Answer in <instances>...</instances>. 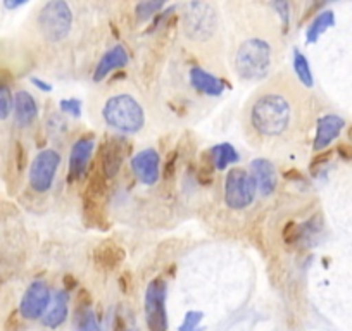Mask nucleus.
Returning <instances> with one entry per match:
<instances>
[{
  "instance_id": "obj_38",
  "label": "nucleus",
  "mask_w": 352,
  "mask_h": 331,
  "mask_svg": "<svg viewBox=\"0 0 352 331\" xmlns=\"http://www.w3.org/2000/svg\"><path fill=\"white\" fill-rule=\"evenodd\" d=\"M63 283H64V290H66V292H69V290H74L78 286L76 278H74L73 275H66V276H64Z\"/></svg>"
},
{
  "instance_id": "obj_20",
  "label": "nucleus",
  "mask_w": 352,
  "mask_h": 331,
  "mask_svg": "<svg viewBox=\"0 0 352 331\" xmlns=\"http://www.w3.org/2000/svg\"><path fill=\"white\" fill-rule=\"evenodd\" d=\"M239 152L232 144H219L212 147L211 150H208V162L218 171L226 170L230 164L239 162Z\"/></svg>"
},
{
  "instance_id": "obj_35",
  "label": "nucleus",
  "mask_w": 352,
  "mask_h": 331,
  "mask_svg": "<svg viewBox=\"0 0 352 331\" xmlns=\"http://www.w3.org/2000/svg\"><path fill=\"white\" fill-rule=\"evenodd\" d=\"M78 304H80L81 309H90V306L94 304L92 295H90L87 288H81L80 293H78Z\"/></svg>"
},
{
  "instance_id": "obj_29",
  "label": "nucleus",
  "mask_w": 352,
  "mask_h": 331,
  "mask_svg": "<svg viewBox=\"0 0 352 331\" xmlns=\"http://www.w3.org/2000/svg\"><path fill=\"white\" fill-rule=\"evenodd\" d=\"M12 100H14V97H11L9 87H0V121L9 117L12 111Z\"/></svg>"
},
{
  "instance_id": "obj_11",
  "label": "nucleus",
  "mask_w": 352,
  "mask_h": 331,
  "mask_svg": "<svg viewBox=\"0 0 352 331\" xmlns=\"http://www.w3.org/2000/svg\"><path fill=\"white\" fill-rule=\"evenodd\" d=\"M124 155H126V145L123 140L113 137L106 140L100 147L99 155V170L107 180H113L118 176L123 166Z\"/></svg>"
},
{
  "instance_id": "obj_3",
  "label": "nucleus",
  "mask_w": 352,
  "mask_h": 331,
  "mask_svg": "<svg viewBox=\"0 0 352 331\" xmlns=\"http://www.w3.org/2000/svg\"><path fill=\"white\" fill-rule=\"evenodd\" d=\"M102 117L106 124L123 133H138L145 124L144 107L128 93L109 97L102 107Z\"/></svg>"
},
{
  "instance_id": "obj_7",
  "label": "nucleus",
  "mask_w": 352,
  "mask_h": 331,
  "mask_svg": "<svg viewBox=\"0 0 352 331\" xmlns=\"http://www.w3.org/2000/svg\"><path fill=\"white\" fill-rule=\"evenodd\" d=\"M256 183L250 173L242 168H233L228 171L225 180V202L230 209L242 211L249 207L256 198Z\"/></svg>"
},
{
  "instance_id": "obj_26",
  "label": "nucleus",
  "mask_w": 352,
  "mask_h": 331,
  "mask_svg": "<svg viewBox=\"0 0 352 331\" xmlns=\"http://www.w3.org/2000/svg\"><path fill=\"white\" fill-rule=\"evenodd\" d=\"M162 8H164L162 0H144V2H138L137 8H135V12H137V18L140 21H145V19L157 14Z\"/></svg>"
},
{
  "instance_id": "obj_18",
  "label": "nucleus",
  "mask_w": 352,
  "mask_h": 331,
  "mask_svg": "<svg viewBox=\"0 0 352 331\" xmlns=\"http://www.w3.org/2000/svg\"><path fill=\"white\" fill-rule=\"evenodd\" d=\"M188 78H190V83L195 90H199L201 93L209 97H221L223 92H225V81L216 78L214 74L208 73L202 67H192L190 73H188Z\"/></svg>"
},
{
  "instance_id": "obj_41",
  "label": "nucleus",
  "mask_w": 352,
  "mask_h": 331,
  "mask_svg": "<svg viewBox=\"0 0 352 331\" xmlns=\"http://www.w3.org/2000/svg\"><path fill=\"white\" fill-rule=\"evenodd\" d=\"M26 4V0H19V2H4V5L8 9H18V8H21V5H25Z\"/></svg>"
},
{
  "instance_id": "obj_8",
  "label": "nucleus",
  "mask_w": 352,
  "mask_h": 331,
  "mask_svg": "<svg viewBox=\"0 0 352 331\" xmlns=\"http://www.w3.org/2000/svg\"><path fill=\"white\" fill-rule=\"evenodd\" d=\"M60 164L59 152L52 150V148H45V150L38 152L35 159L30 164V187L36 192V194H45L50 190L56 178L57 170Z\"/></svg>"
},
{
  "instance_id": "obj_14",
  "label": "nucleus",
  "mask_w": 352,
  "mask_h": 331,
  "mask_svg": "<svg viewBox=\"0 0 352 331\" xmlns=\"http://www.w3.org/2000/svg\"><path fill=\"white\" fill-rule=\"evenodd\" d=\"M345 121L337 114H324L318 119L316 123V135H314L313 150L321 152L340 135L342 128H344Z\"/></svg>"
},
{
  "instance_id": "obj_4",
  "label": "nucleus",
  "mask_w": 352,
  "mask_h": 331,
  "mask_svg": "<svg viewBox=\"0 0 352 331\" xmlns=\"http://www.w3.org/2000/svg\"><path fill=\"white\" fill-rule=\"evenodd\" d=\"M38 28L49 42L57 43L67 38L73 28V11L63 0L47 2L38 12Z\"/></svg>"
},
{
  "instance_id": "obj_31",
  "label": "nucleus",
  "mask_w": 352,
  "mask_h": 331,
  "mask_svg": "<svg viewBox=\"0 0 352 331\" xmlns=\"http://www.w3.org/2000/svg\"><path fill=\"white\" fill-rule=\"evenodd\" d=\"M59 107L63 113L71 114L73 117H80L81 116V100L80 99H66L60 100Z\"/></svg>"
},
{
  "instance_id": "obj_17",
  "label": "nucleus",
  "mask_w": 352,
  "mask_h": 331,
  "mask_svg": "<svg viewBox=\"0 0 352 331\" xmlns=\"http://www.w3.org/2000/svg\"><path fill=\"white\" fill-rule=\"evenodd\" d=\"M124 255L126 254H124V251L118 243L107 240V242H102L100 245L96 247L94 262L102 271H114L124 261Z\"/></svg>"
},
{
  "instance_id": "obj_36",
  "label": "nucleus",
  "mask_w": 352,
  "mask_h": 331,
  "mask_svg": "<svg viewBox=\"0 0 352 331\" xmlns=\"http://www.w3.org/2000/svg\"><path fill=\"white\" fill-rule=\"evenodd\" d=\"M16 164H18V170L21 171L26 166V150L21 144H16Z\"/></svg>"
},
{
  "instance_id": "obj_32",
  "label": "nucleus",
  "mask_w": 352,
  "mask_h": 331,
  "mask_svg": "<svg viewBox=\"0 0 352 331\" xmlns=\"http://www.w3.org/2000/svg\"><path fill=\"white\" fill-rule=\"evenodd\" d=\"M273 8L278 11L280 18H282L283 26H285V30L289 32V26H290V8H289V4H287V2H275V4H273Z\"/></svg>"
},
{
  "instance_id": "obj_13",
  "label": "nucleus",
  "mask_w": 352,
  "mask_h": 331,
  "mask_svg": "<svg viewBox=\"0 0 352 331\" xmlns=\"http://www.w3.org/2000/svg\"><path fill=\"white\" fill-rule=\"evenodd\" d=\"M250 176H252L256 188L263 197H270L276 190V171L275 166L268 159H254L250 162Z\"/></svg>"
},
{
  "instance_id": "obj_28",
  "label": "nucleus",
  "mask_w": 352,
  "mask_h": 331,
  "mask_svg": "<svg viewBox=\"0 0 352 331\" xmlns=\"http://www.w3.org/2000/svg\"><path fill=\"white\" fill-rule=\"evenodd\" d=\"M282 236H283V242H285L287 245H294V243L299 242L300 236H302V228H300L296 221H289L285 226H283Z\"/></svg>"
},
{
  "instance_id": "obj_1",
  "label": "nucleus",
  "mask_w": 352,
  "mask_h": 331,
  "mask_svg": "<svg viewBox=\"0 0 352 331\" xmlns=\"http://www.w3.org/2000/svg\"><path fill=\"white\" fill-rule=\"evenodd\" d=\"M294 107L289 97L280 92H263L249 107V123L257 135L282 137L292 126Z\"/></svg>"
},
{
  "instance_id": "obj_27",
  "label": "nucleus",
  "mask_w": 352,
  "mask_h": 331,
  "mask_svg": "<svg viewBox=\"0 0 352 331\" xmlns=\"http://www.w3.org/2000/svg\"><path fill=\"white\" fill-rule=\"evenodd\" d=\"M202 319H204V312H201V310H188V312L185 314L184 323L180 324L178 331H197Z\"/></svg>"
},
{
  "instance_id": "obj_25",
  "label": "nucleus",
  "mask_w": 352,
  "mask_h": 331,
  "mask_svg": "<svg viewBox=\"0 0 352 331\" xmlns=\"http://www.w3.org/2000/svg\"><path fill=\"white\" fill-rule=\"evenodd\" d=\"M78 331H104V328L92 309H81L78 312Z\"/></svg>"
},
{
  "instance_id": "obj_24",
  "label": "nucleus",
  "mask_w": 352,
  "mask_h": 331,
  "mask_svg": "<svg viewBox=\"0 0 352 331\" xmlns=\"http://www.w3.org/2000/svg\"><path fill=\"white\" fill-rule=\"evenodd\" d=\"M83 216L88 226H96V228H106L104 225V214L99 207V202L92 201L83 195Z\"/></svg>"
},
{
  "instance_id": "obj_39",
  "label": "nucleus",
  "mask_w": 352,
  "mask_h": 331,
  "mask_svg": "<svg viewBox=\"0 0 352 331\" xmlns=\"http://www.w3.org/2000/svg\"><path fill=\"white\" fill-rule=\"evenodd\" d=\"M32 83L36 87V89L42 90V92H52V85H47L43 80H38V78H32Z\"/></svg>"
},
{
  "instance_id": "obj_21",
  "label": "nucleus",
  "mask_w": 352,
  "mask_h": 331,
  "mask_svg": "<svg viewBox=\"0 0 352 331\" xmlns=\"http://www.w3.org/2000/svg\"><path fill=\"white\" fill-rule=\"evenodd\" d=\"M335 25V14L333 11H323L314 18V21L311 23L309 28L306 32V42L309 43H316L318 38L327 32L328 28Z\"/></svg>"
},
{
  "instance_id": "obj_16",
  "label": "nucleus",
  "mask_w": 352,
  "mask_h": 331,
  "mask_svg": "<svg viewBox=\"0 0 352 331\" xmlns=\"http://www.w3.org/2000/svg\"><path fill=\"white\" fill-rule=\"evenodd\" d=\"M12 111H14V121L18 126L26 128L38 116V106L35 97L26 90H19L12 100Z\"/></svg>"
},
{
  "instance_id": "obj_33",
  "label": "nucleus",
  "mask_w": 352,
  "mask_h": 331,
  "mask_svg": "<svg viewBox=\"0 0 352 331\" xmlns=\"http://www.w3.org/2000/svg\"><path fill=\"white\" fill-rule=\"evenodd\" d=\"M197 180L201 185H211L212 183V173H211V164L209 162H202V168L199 170Z\"/></svg>"
},
{
  "instance_id": "obj_9",
  "label": "nucleus",
  "mask_w": 352,
  "mask_h": 331,
  "mask_svg": "<svg viewBox=\"0 0 352 331\" xmlns=\"http://www.w3.org/2000/svg\"><path fill=\"white\" fill-rule=\"evenodd\" d=\"M50 300H52V295H50L49 285L42 282V279H35L33 283H30L25 295L21 297L19 316L26 321L40 319L47 312V309H49Z\"/></svg>"
},
{
  "instance_id": "obj_42",
  "label": "nucleus",
  "mask_w": 352,
  "mask_h": 331,
  "mask_svg": "<svg viewBox=\"0 0 352 331\" xmlns=\"http://www.w3.org/2000/svg\"><path fill=\"white\" fill-rule=\"evenodd\" d=\"M347 137H349V138H351V140H352V126H351V128H349V131H347Z\"/></svg>"
},
{
  "instance_id": "obj_5",
  "label": "nucleus",
  "mask_w": 352,
  "mask_h": 331,
  "mask_svg": "<svg viewBox=\"0 0 352 331\" xmlns=\"http://www.w3.org/2000/svg\"><path fill=\"white\" fill-rule=\"evenodd\" d=\"M168 283L162 276L151 279L145 290L144 310L148 331H168V310H166Z\"/></svg>"
},
{
  "instance_id": "obj_2",
  "label": "nucleus",
  "mask_w": 352,
  "mask_h": 331,
  "mask_svg": "<svg viewBox=\"0 0 352 331\" xmlns=\"http://www.w3.org/2000/svg\"><path fill=\"white\" fill-rule=\"evenodd\" d=\"M273 49L263 38H249L240 43L235 54V69L242 80L259 81L272 71Z\"/></svg>"
},
{
  "instance_id": "obj_19",
  "label": "nucleus",
  "mask_w": 352,
  "mask_h": 331,
  "mask_svg": "<svg viewBox=\"0 0 352 331\" xmlns=\"http://www.w3.org/2000/svg\"><path fill=\"white\" fill-rule=\"evenodd\" d=\"M67 317V292L64 290H57L54 293L52 300H50V306L47 309V312L43 314L42 323L47 328H59L60 324L66 321Z\"/></svg>"
},
{
  "instance_id": "obj_37",
  "label": "nucleus",
  "mask_w": 352,
  "mask_h": 331,
  "mask_svg": "<svg viewBox=\"0 0 352 331\" xmlns=\"http://www.w3.org/2000/svg\"><path fill=\"white\" fill-rule=\"evenodd\" d=\"M337 152L342 159H345V161H352V145L340 144L337 147Z\"/></svg>"
},
{
  "instance_id": "obj_22",
  "label": "nucleus",
  "mask_w": 352,
  "mask_h": 331,
  "mask_svg": "<svg viewBox=\"0 0 352 331\" xmlns=\"http://www.w3.org/2000/svg\"><path fill=\"white\" fill-rule=\"evenodd\" d=\"M294 69H296L297 78H299V81L304 87L311 89V87L314 85L313 71H311V66L309 62H307L306 56H304L299 49H294Z\"/></svg>"
},
{
  "instance_id": "obj_34",
  "label": "nucleus",
  "mask_w": 352,
  "mask_h": 331,
  "mask_svg": "<svg viewBox=\"0 0 352 331\" xmlns=\"http://www.w3.org/2000/svg\"><path fill=\"white\" fill-rule=\"evenodd\" d=\"M331 155H333V152H331V150L318 152V154L314 155L313 161H311V171L318 170V168H321L323 164H327V162L331 159Z\"/></svg>"
},
{
  "instance_id": "obj_30",
  "label": "nucleus",
  "mask_w": 352,
  "mask_h": 331,
  "mask_svg": "<svg viewBox=\"0 0 352 331\" xmlns=\"http://www.w3.org/2000/svg\"><path fill=\"white\" fill-rule=\"evenodd\" d=\"M176 162H178V152L171 150L166 157L164 166H162V178L166 181H171L176 174Z\"/></svg>"
},
{
  "instance_id": "obj_6",
  "label": "nucleus",
  "mask_w": 352,
  "mask_h": 331,
  "mask_svg": "<svg viewBox=\"0 0 352 331\" xmlns=\"http://www.w3.org/2000/svg\"><path fill=\"white\" fill-rule=\"evenodd\" d=\"M185 35L192 42H208L218 30V16L214 8L206 2H192L185 14Z\"/></svg>"
},
{
  "instance_id": "obj_40",
  "label": "nucleus",
  "mask_w": 352,
  "mask_h": 331,
  "mask_svg": "<svg viewBox=\"0 0 352 331\" xmlns=\"http://www.w3.org/2000/svg\"><path fill=\"white\" fill-rule=\"evenodd\" d=\"M283 176H285L287 180H290V181H299V180H302V174H300V171H297V170H289V171H285V173H283Z\"/></svg>"
},
{
  "instance_id": "obj_12",
  "label": "nucleus",
  "mask_w": 352,
  "mask_h": 331,
  "mask_svg": "<svg viewBox=\"0 0 352 331\" xmlns=\"http://www.w3.org/2000/svg\"><path fill=\"white\" fill-rule=\"evenodd\" d=\"M131 171L144 185H155L161 176V157L154 148L140 150L131 159Z\"/></svg>"
},
{
  "instance_id": "obj_15",
  "label": "nucleus",
  "mask_w": 352,
  "mask_h": 331,
  "mask_svg": "<svg viewBox=\"0 0 352 331\" xmlns=\"http://www.w3.org/2000/svg\"><path fill=\"white\" fill-rule=\"evenodd\" d=\"M130 62V56H128L126 49L123 45H114L113 49L107 50L100 60L97 62L96 69H94V81L100 83L102 80H106L107 74L113 73L114 69H121V67H126V64Z\"/></svg>"
},
{
  "instance_id": "obj_23",
  "label": "nucleus",
  "mask_w": 352,
  "mask_h": 331,
  "mask_svg": "<svg viewBox=\"0 0 352 331\" xmlns=\"http://www.w3.org/2000/svg\"><path fill=\"white\" fill-rule=\"evenodd\" d=\"M107 178L100 173V170L97 168L96 171L92 173V176L88 178V183H87V190H85V197L92 198V201L99 202L100 198L104 197L107 190Z\"/></svg>"
},
{
  "instance_id": "obj_10",
  "label": "nucleus",
  "mask_w": 352,
  "mask_h": 331,
  "mask_svg": "<svg viewBox=\"0 0 352 331\" xmlns=\"http://www.w3.org/2000/svg\"><path fill=\"white\" fill-rule=\"evenodd\" d=\"M94 147H96V137L94 135H83L73 144L69 154V173H67L71 183L85 176L88 162L92 159Z\"/></svg>"
}]
</instances>
